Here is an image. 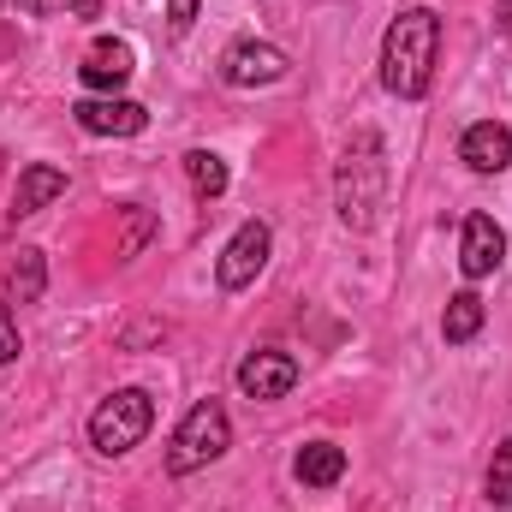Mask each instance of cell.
Returning a JSON list of instances; mask_svg holds the SVG:
<instances>
[{"label": "cell", "mask_w": 512, "mask_h": 512, "mask_svg": "<svg viewBox=\"0 0 512 512\" xmlns=\"http://www.w3.org/2000/svg\"><path fill=\"white\" fill-rule=\"evenodd\" d=\"M435 60H441V18L429 6H405L382 36V84L399 102H417L435 84Z\"/></svg>", "instance_id": "1"}, {"label": "cell", "mask_w": 512, "mask_h": 512, "mask_svg": "<svg viewBox=\"0 0 512 512\" xmlns=\"http://www.w3.org/2000/svg\"><path fill=\"white\" fill-rule=\"evenodd\" d=\"M334 197H340V221L352 233H370L376 227V209L387 197V149L376 131H358L340 155V173H334Z\"/></svg>", "instance_id": "2"}, {"label": "cell", "mask_w": 512, "mask_h": 512, "mask_svg": "<svg viewBox=\"0 0 512 512\" xmlns=\"http://www.w3.org/2000/svg\"><path fill=\"white\" fill-rule=\"evenodd\" d=\"M227 447H233V417H227V405H221V399H197V405L179 417L173 441H167V477H191V471L215 465Z\"/></svg>", "instance_id": "3"}, {"label": "cell", "mask_w": 512, "mask_h": 512, "mask_svg": "<svg viewBox=\"0 0 512 512\" xmlns=\"http://www.w3.org/2000/svg\"><path fill=\"white\" fill-rule=\"evenodd\" d=\"M149 423H155V399H149L143 387H114V393L90 411V447H96L102 459H120V453H131V447L149 435Z\"/></svg>", "instance_id": "4"}, {"label": "cell", "mask_w": 512, "mask_h": 512, "mask_svg": "<svg viewBox=\"0 0 512 512\" xmlns=\"http://www.w3.org/2000/svg\"><path fill=\"white\" fill-rule=\"evenodd\" d=\"M268 251H274V233H268V221H245L233 239H227V251L215 262V280L227 286V292H239V286H251L256 274L268 268Z\"/></svg>", "instance_id": "5"}, {"label": "cell", "mask_w": 512, "mask_h": 512, "mask_svg": "<svg viewBox=\"0 0 512 512\" xmlns=\"http://www.w3.org/2000/svg\"><path fill=\"white\" fill-rule=\"evenodd\" d=\"M286 78V54L274 48V42H233L227 54H221V84H233V90H256V84H280Z\"/></svg>", "instance_id": "6"}, {"label": "cell", "mask_w": 512, "mask_h": 512, "mask_svg": "<svg viewBox=\"0 0 512 512\" xmlns=\"http://www.w3.org/2000/svg\"><path fill=\"white\" fill-rule=\"evenodd\" d=\"M507 262V233L495 227V215H465V233H459V274L465 280H489L495 268Z\"/></svg>", "instance_id": "7"}, {"label": "cell", "mask_w": 512, "mask_h": 512, "mask_svg": "<svg viewBox=\"0 0 512 512\" xmlns=\"http://www.w3.org/2000/svg\"><path fill=\"white\" fill-rule=\"evenodd\" d=\"M72 120L90 131V137H137V131L149 126V108L131 102V96H84L72 108Z\"/></svg>", "instance_id": "8"}, {"label": "cell", "mask_w": 512, "mask_h": 512, "mask_svg": "<svg viewBox=\"0 0 512 512\" xmlns=\"http://www.w3.org/2000/svg\"><path fill=\"white\" fill-rule=\"evenodd\" d=\"M298 387V358L292 352H251L239 364V393L245 399H286Z\"/></svg>", "instance_id": "9"}, {"label": "cell", "mask_w": 512, "mask_h": 512, "mask_svg": "<svg viewBox=\"0 0 512 512\" xmlns=\"http://www.w3.org/2000/svg\"><path fill=\"white\" fill-rule=\"evenodd\" d=\"M459 161L471 167V173H507L512 167V131L501 126V120H477V126H465V137H459Z\"/></svg>", "instance_id": "10"}, {"label": "cell", "mask_w": 512, "mask_h": 512, "mask_svg": "<svg viewBox=\"0 0 512 512\" xmlns=\"http://www.w3.org/2000/svg\"><path fill=\"white\" fill-rule=\"evenodd\" d=\"M78 78L96 90V96H120V84L131 78V48L126 42H96L78 66Z\"/></svg>", "instance_id": "11"}, {"label": "cell", "mask_w": 512, "mask_h": 512, "mask_svg": "<svg viewBox=\"0 0 512 512\" xmlns=\"http://www.w3.org/2000/svg\"><path fill=\"white\" fill-rule=\"evenodd\" d=\"M54 197H66V173H60L54 161H30V167L18 173V191H12V215L24 221V215L48 209Z\"/></svg>", "instance_id": "12"}, {"label": "cell", "mask_w": 512, "mask_h": 512, "mask_svg": "<svg viewBox=\"0 0 512 512\" xmlns=\"http://www.w3.org/2000/svg\"><path fill=\"white\" fill-rule=\"evenodd\" d=\"M292 477H298L304 489H334V483L346 477V447H334V441H304L298 459H292Z\"/></svg>", "instance_id": "13"}, {"label": "cell", "mask_w": 512, "mask_h": 512, "mask_svg": "<svg viewBox=\"0 0 512 512\" xmlns=\"http://www.w3.org/2000/svg\"><path fill=\"white\" fill-rule=\"evenodd\" d=\"M42 292H48V256L36 245H24L6 262V304H36Z\"/></svg>", "instance_id": "14"}, {"label": "cell", "mask_w": 512, "mask_h": 512, "mask_svg": "<svg viewBox=\"0 0 512 512\" xmlns=\"http://www.w3.org/2000/svg\"><path fill=\"white\" fill-rule=\"evenodd\" d=\"M483 298L477 292H453L447 298V316H441V334H447V346H471L477 334H483Z\"/></svg>", "instance_id": "15"}, {"label": "cell", "mask_w": 512, "mask_h": 512, "mask_svg": "<svg viewBox=\"0 0 512 512\" xmlns=\"http://www.w3.org/2000/svg\"><path fill=\"white\" fill-rule=\"evenodd\" d=\"M185 173H191V191L197 197H221L227 191V161L215 149H191L185 155Z\"/></svg>", "instance_id": "16"}, {"label": "cell", "mask_w": 512, "mask_h": 512, "mask_svg": "<svg viewBox=\"0 0 512 512\" xmlns=\"http://www.w3.org/2000/svg\"><path fill=\"white\" fill-rule=\"evenodd\" d=\"M489 501L495 507H512V435L495 447V459H489Z\"/></svg>", "instance_id": "17"}, {"label": "cell", "mask_w": 512, "mask_h": 512, "mask_svg": "<svg viewBox=\"0 0 512 512\" xmlns=\"http://www.w3.org/2000/svg\"><path fill=\"white\" fill-rule=\"evenodd\" d=\"M143 239H149V215H143V209H126V239H120V256H137L143 251Z\"/></svg>", "instance_id": "18"}, {"label": "cell", "mask_w": 512, "mask_h": 512, "mask_svg": "<svg viewBox=\"0 0 512 512\" xmlns=\"http://www.w3.org/2000/svg\"><path fill=\"white\" fill-rule=\"evenodd\" d=\"M18 358V316H12V304L0 298V364H12Z\"/></svg>", "instance_id": "19"}, {"label": "cell", "mask_w": 512, "mask_h": 512, "mask_svg": "<svg viewBox=\"0 0 512 512\" xmlns=\"http://www.w3.org/2000/svg\"><path fill=\"white\" fill-rule=\"evenodd\" d=\"M191 24H197V0H167V30L185 36Z\"/></svg>", "instance_id": "20"}, {"label": "cell", "mask_w": 512, "mask_h": 512, "mask_svg": "<svg viewBox=\"0 0 512 512\" xmlns=\"http://www.w3.org/2000/svg\"><path fill=\"white\" fill-rule=\"evenodd\" d=\"M495 18H501V30L512 36V0H495Z\"/></svg>", "instance_id": "21"}, {"label": "cell", "mask_w": 512, "mask_h": 512, "mask_svg": "<svg viewBox=\"0 0 512 512\" xmlns=\"http://www.w3.org/2000/svg\"><path fill=\"white\" fill-rule=\"evenodd\" d=\"M72 6H78L84 18H96V6H102V0H72Z\"/></svg>", "instance_id": "22"}]
</instances>
